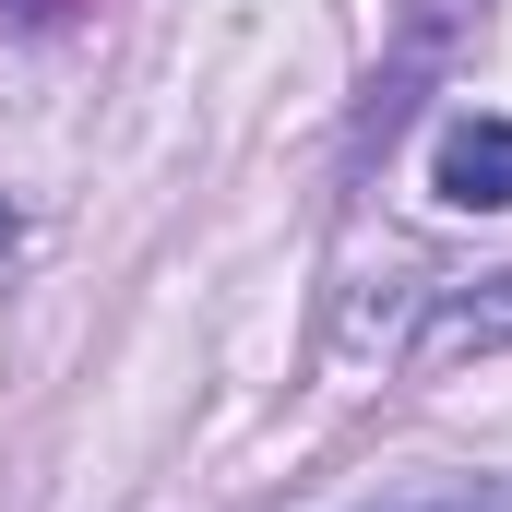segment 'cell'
Listing matches in <instances>:
<instances>
[{"label": "cell", "instance_id": "cell-1", "mask_svg": "<svg viewBox=\"0 0 512 512\" xmlns=\"http://www.w3.org/2000/svg\"><path fill=\"white\" fill-rule=\"evenodd\" d=\"M429 191H441L453 215H501L512 203V120H477V108H465V120L429 143Z\"/></svg>", "mask_w": 512, "mask_h": 512}, {"label": "cell", "instance_id": "cell-2", "mask_svg": "<svg viewBox=\"0 0 512 512\" xmlns=\"http://www.w3.org/2000/svg\"><path fill=\"white\" fill-rule=\"evenodd\" d=\"M489 334H512V274H489L477 298H441V310H429V334H417V370H429V358H453V346H489Z\"/></svg>", "mask_w": 512, "mask_h": 512}, {"label": "cell", "instance_id": "cell-3", "mask_svg": "<svg viewBox=\"0 0 512 512\" xmlns=\"http://www.w3.org/2000/svg\"><path fill=\"white\" fill-rule=\"evenodd\" d=\"M370 512H512V477H489V489H441V501H370Z\"/></svg>", "mask_w": 512, "mask_h": 512}, {"label": "cell", "instance_id": "cell-4", "mask_svg": "<svg viewBox=\"0 0 512 512\" xmlns=\"http://www.w3.org/2000/svg\"><path fill=\"white\" fill-rule=\"evenodd\" d=\"M12 12H36V24H48V12H72V0H12Z\"/></svg>", "mask_w": 512, "mask_h": 512}, {"label": "cell", "instance_id": "cell-5", "mask_svg": "<svg viewBox=\"0 0 512 512\" xmlns=\"http://www.w3.org/2000/svg\"><path fill=\"white\" fill-rule=\"evenodd\" d=\"M0 239H12V215H0Z\"/></svg>", "mask_w": 512, "mask_h": 512}]
</instances>
